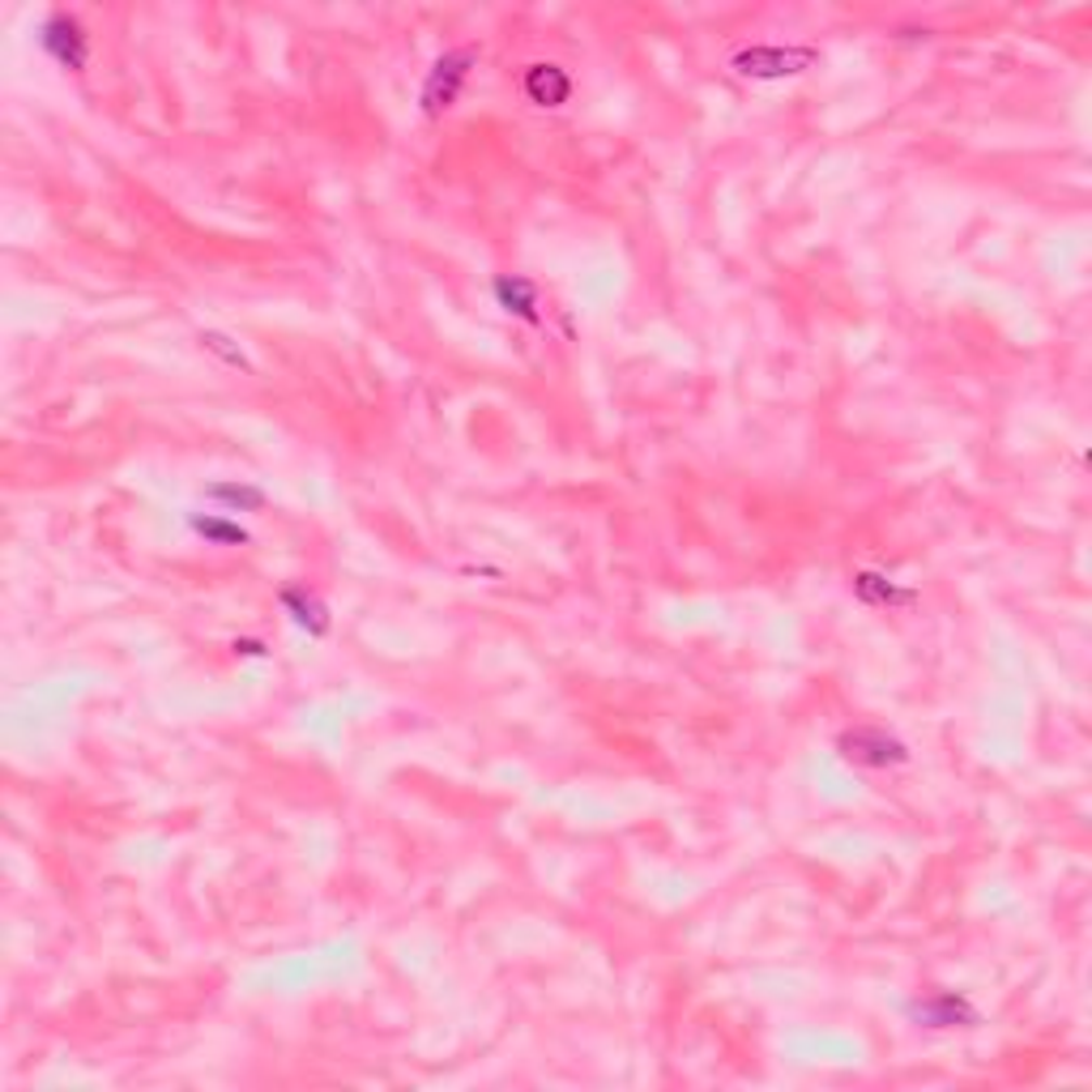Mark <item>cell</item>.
Listing matches in <instances>:
<instances>
[{"label": "cell", "mask_w": 1092, "mask_h": 1092, "mask_svg": "<svg viewBox=\"0 0 1092 1092\" xmlns=\"http://www.w3.org/2000/svg\"><path fill=\"white\" fill-rule=\"evenodd\" d=\"M841 755L849 759V764H858V768H887V764H900L909 751L900 739H892L887 730H875V726H858V730H849V734H841Z\"/></svg>", "instance_id": "1"}, {"label": "cell", "mask_w": 1092, "mask_h": 1092, "mask_svg": "<svg viewBox=\"0 0 1092 1092\" xmlns=\"http://www.w3.org/2000/svg\"><path fill=\"white\" fill-rule=\"evenodd\" d=\"M466 73H470V56H444V61L435 65V73L427 77L422 107H427V112H444V107H453V99H457V90H461Z\"/></svg>", "instance_id": "3"}, {"label": "cell", "mask_w": 1092, "mask_h": 1092, "mask_svg": "<svg viewBox=\"0 0 1092 1092\" xmlns=\"http://www.w3.org/2000/svg\"><path fill=\"white\" fill-rule=\"evenodd\" d=\"M495 295H499L504 312H512L521 321H538V290H534V282H525V277H499Z\"/></svg>", "instance_id": "6"}, {"label": "cell", "mask_w": 1092, "mask_h": 1092, "mask_svg": "<svg viewBox=\"0 0 1092 1092\" xmlns=\"http://www.w3.org/2000/svg\"><path fill=\"white\" fill-rule=\"evenodd\" d=\"M282 607L295 614L299 627H308V632H316V636L325 632V607H321L316 598H308L303 589H286V594H282Z\"/></svg>", "instance_id": "8"}, {"label": "cell", "mask_w": 1092, "mask_h": 1092, "mask_svg": "<svg viewBox=\"0 0 1092 1092\" xmlns=\"http://www.w3.org/2000/svg\"><path fill=\"white\" fill-rule=\"evenodd\" d=\"M854 589H858V598H862V602H871V607H892V602H909V594H905V589H892L887 581H880V576H871V572H862V576L854 581Z\"/></svg>", "instance_id": "9"}, {"label": "cell", "mask_w": 1092, "mask_h": 1092, "mask_svg": "<svg viewBox=\"0 0 1092 1092\" xmlns=\"http://www.w3.org/2000/svg\"><path fill=\"white\" fill-rule=\"evenodd\" d=\"M816 61V52H781V48H755L748 56H739L734 65L748 77H781V73H798Z\"/></svg>", "instance_id": "4"}, {"label": "cell", "mask_w": 1092, "mask_h": 1092, "mask_svg": "<svg viewBox=\"0 0 1092 1092\" xmlns=\"http://www.w3.org/2000/svg\"><path fill=\"white\" fill-rule=\"evenodd\" d=\"M209 495H213V499H226V504H235V508H257V504L265 499L257 486H235V482H218V486H209Z\"/></svg>", "instance_id": "11"}, {"label": "cell", "mask_w": 1092, "mask_h": 1092, "mask_svg": "<svg viewBox=\"0 0 1092 1092\" xmlns=\"http://www.w3.org/2000/svg\"><path fill=\"white\" fill-rule=\"evenodd\" d=\"M568 77L559 73L555 65H534L530 68V77H525V94L538 103V107H555V103H563L568 99Z\"/></svg>", "instance_id": "7"}, {"label": "cell", "mask_w": 1092, "mask_h": 1092, "mask_svg": "<svg viewBox=\"0 0 1092 1092\" xmlns=\"http://www.w3.org/2000/svg\"><path fill=\"white\" fill-rule=\"evenodd\" d=\"M913 1016L931 1028H952V1024H977V1012L960 994H931L913 1007Z\"/></svg>", "instance_id": "5"}, {"label": "cell", "mask_w": 1092, "mask_h": 1092, "mask_svg": "<svg viewBox=\"0 0 1092 1092\" xmlns=\"http://www.w3.org/2000/svg\"><path fill=\"white\" fill-rule=\"evenodd\" d=\"M193 530L205 534V538H213V543H226V546H244L248 543V534L239 530V525H226V521H209V517H193Z\"/></svg>", "instance_id": "10"}, {"label": "cell", "mask_w": 1092, "mask_h": 1092, "mask_svg": "<svg viewBox=\"0 0 1092 1092\" xmlns=\"http://www.w3.org/2000/svg\"><path fill=\"white\" fill-rule=\"evenodd\" d=\"M43 48L56 56V65L61 68H77L86 65V35H81V26H77V17H68V13H56V17H48V26H43Z\"/></svg>", "instance_id": "2"}]
</instances>
